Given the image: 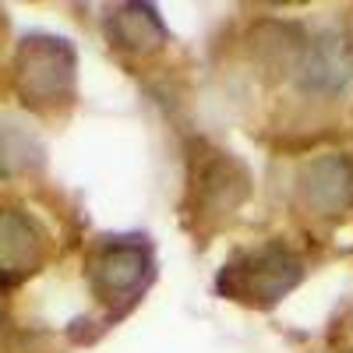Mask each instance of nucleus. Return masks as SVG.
<instances>
[{
  "label": "nucleus",
  "mask_w": 353,
  "mask_h": 353,
  "mask_svg": "<svg viewBox=\"0 0 353 353\" xmlns=\"http://www.w3.org/2000/svg\"><path fill=\"white\" fill-rule=\"evenodd\" d=\"M71 53L61 39H25L14 61V81L28 106L64 103L71 92Z\"/></svg>",
  "instance_id": "obj_1"
},
{
  "label": "nucleus",
  "mask_w": 353,
  "mask_h": 353,
  "mask_svg": "<svg viewBox=\"0 0 353 353\" xmlns=\"http://www.w3.org/2000/svg\"><path fill=\"white\" fill-rule=\"evenodd\" d=\"M46 237L18 205H0V279L18 283L43 261Z\"/></svg>",
  "instance_id": "obj_2"
}]
</instances>
